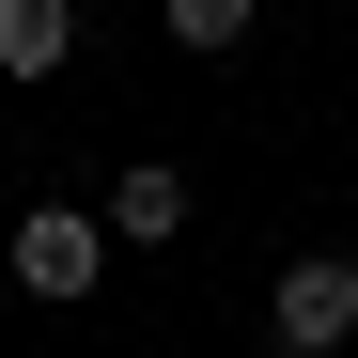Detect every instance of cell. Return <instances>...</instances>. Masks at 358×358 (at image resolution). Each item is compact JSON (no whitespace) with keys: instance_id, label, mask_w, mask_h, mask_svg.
<instances>
[{"instance_id":"4","label":"cell","mask_w":358,"mask_h":358,"mask_svg":"<svg viewBox=\"0 0 358 358\" xmlns=\"http://www.w3.org/2000/svg\"><path fill=\"white\" fill-rule=\"evenodd\" d=\"M78 63V0H0V78H63Z\"/></svg>"},{"instance_id":"5","label":"cell","mask_w":358,"mask_h":358,"mask_svg":"<svg viewBox=\"0 0 358 358\" xmlns=\"http://www.w3.org/2000/svg\"><path fill=\"white\" fill-rule=\"evenodd\" d=\"M156 16H171V47H203V63L250 47V0H156Z\"/></svg>"},{"instance_id":"1","label":"cell","mask_w":358,"mask_h":358,"mask_svg":"<svg viewBox=\"0 0 358 358\" xmlns=\"http://www.w3.org/2000/svg\"><path fill=\"white\" fill-rule=\"evenodd\" d=\"M0 265H16V296H47V312H78V296L109 280V218H94V203H31L16 234H0Z\"/></svg>"},{"instance_id":"6","label":"cell","mask_w":358,"mask_h":358,"mask_svg":"<svg viewBox=\"0 0 358 358\" xmlns=\"http://www.w3.org/2000/svg\"><path fill=\"white\" fill-rule=\"evenodd\" d=\"M265 358H296V343H265Z\"/></svg>"},{"instance_id":"2","label":"cell","mask_w":358,"mask_h":358,"mask_svg":"<svg viewBox=\"0 0 358 358\" xmlns=\"http://www.w3.org/2000/svg\"><path fill=\"white\" fill-rule=\"evenodd\" d=\"M280 343L296 358H343L358 343V250H296L280 265Z\"/></svg>"},{"instance_id":"3","label":"cell","mask_w":358,"mask_h":358,"mask_svg":"<svg viewBox=\"0 0 358 358\" xmlns=\"http://www.w3.org/2000/svg\"><path fill=\"white\" fill-rule=\"evenodd\" d=\"M94 218L125 234V250H171V234H187V171H171V156H141V171H125V187H109Z\"/></svg>"}]
</instances>
